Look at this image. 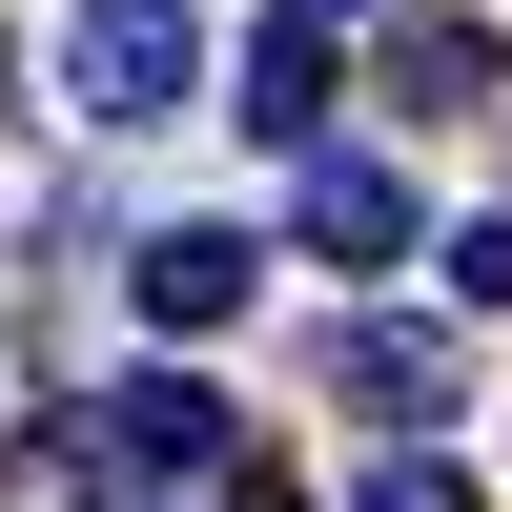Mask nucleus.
I'll return each instance as SVG.
<instances>
[{"label":"nucleus","instance_id":"nucleus-6","mask_svg":"<svg viewBox=\"0 0 512 512\" xmlns=\"http://www.w3.org/2000/svg\"><path fill=\"white\" fill-rule=\"evenodd\" d=\"M369 82H390L410 123H492V82H512V41H492V21H390V62H369Z\"/></svg>","mask_w":512,"mask_h":512},{"label":"nucleus","instance_id":"nucleus-8","mask_svg":"<svg viewBox=\"0 0 512 512\" xmlns=\"http://www.w3.org/2000/svg\"><path fill=\"white\" fill-rule=\"evenodd\" d=\"M349 512H472V472H451V451H369Z\"/></svg>","mask_w":512,"mask_h":512},{"label":"nucleus","instance_id":"nucleus-1","mask_svg":"<svg viewBox=\"0 0 512 512\" xmlns=\"http://www.w3.org/2000/svg\"><path fill=\"white\" fill-rule=\"evenodd\" d=\"M41 451H62V492H226L246 472V410L205 390V369H123V390L62 410Z\"/></svg>","mask_w":512,"mask_h":512},{"label":"nucleus","instance_id":"nucleus-10","mask_svg":"<svg viewBox=\"0 0 512 512\" xmlns=\"http://www.w3.org/2000/svg\"><path fill=\"white\" fill-rule=\"evenodd\" d=\"M287 21H390V0H287Z\"/></svg>","mask_w":512,"mask_h":512},{"label":"nucleus","instance_id":"nucleus-3","mask_svg":"<svg viewBox=\"0 0 512 512\" xmlns=\"http://www.w3.org/2000/svg\"><path fill=\"white\" fill-rule=\"evenodd\" d=\"M123 287H144V328H164V349H205V328H246L267 246H246V226H144V246H123Z\"/></svg>","mask_w":512,"mask_h":512},{"label":"nucleus","instance_id":"nucleus-2","mask_svg":"<svg viewBox=\"0 0 512 512\" xmlns=\"http://www.w3.org/2000/svg\"><path fill=\"white\" fill-rule=\"evenodd\" d=\"M62 103H82V123H185V103H205V0H82Z\"/></svg>","mask_w":512,"mask_h":512},{"label":"nucleus","instance_id":"nucleus-9","mask_svg":"<svg viewBox=\"0 0 512 512\" xmlns=\"http://www.w3.org/2000/svg\"><path fill=\"white\" fill-rule=\"evenodd\" d=\"M451 308H512V205H472V226H451Z\"/></svg>","mask_w":512,"mask_h":512},{"label":"nucleus","instance_id":"nucleus-4","mask_svg":"<svg viewBox=\"0 0 512 512\" xmlns=\"http://www.w3.org/2000/svg\"><path fill=\"white\" fill-rule=\"evenodd\" d=\"M287 246H308V267H410V185L390 164H349V144H308V185H287Z\"/></svg>","mask_w":512,"mask_h":512},{"label":"nucleus","instance_id":"nucleus-7","mask_svg":"<svg viewBox=\"0 0 512 512\" xmlns=\"http://www.w3.org/2000/svg\"><path fill=\"white\" fill-rule=\"evenodd\" d=\"M226 123H267V144H328V21H267L246 41V103Z\"/></svg>","mask_w":512,"mask_h":512},{"label":"nucleus","instance_id":"nucleus-5","mask_svg":"<svg viewBox=\"0 0 512 512\" xmlns=\"http://www.w3.org/2000/svg\"><path fill=\"white\" fill-rule=\"evenodd\" d=\"M328 390L431 431V410H451V328H431V308H349V328H328Z\"/></svg>","mask_w":512,"mask_h":512}]
</instances>
